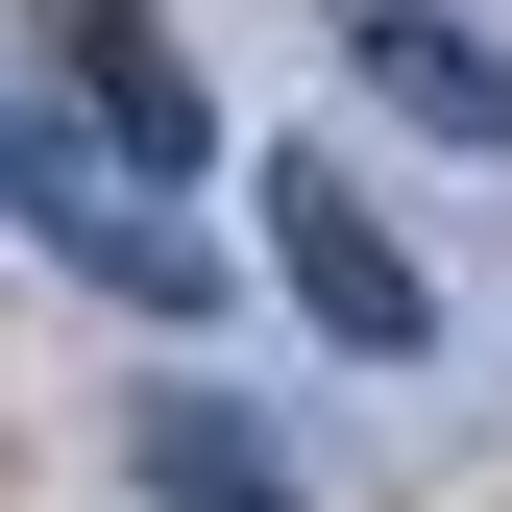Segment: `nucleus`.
Returning a JSON list of instances; mask_svg holds the SVG:
<instances>
[{"mask_svg":"<svg viewBox=\"0 0 512 512\" xmlns=\"http://www.w3.org/2000/svg\"><path fill=\"white\" fill-rule=\"evenodd\" d=\"M25 74H49V122H74L98 171H147V196L220 171V98H196V49H171V0H25Z\"/></svg>","mask_w":512,"mask_h":512,"instance_id":"obj_2","label":"nucleus"},{"mask_svg":"<svg viewBox=\"0 0 512 512\" xmlns=\"http://www.w3.org/2000/svg\"><path fill=\"white\" fill-rule=\"evenodd\" d=\"M317 25L366 49V98H415V122H488V147H512V74H488L464 25H439V0H317Z\"/></svg>","mask_w":512,"mask_h":512,"instance_id":"obj_5","label":"nucleus"},{"mask_svg":"<svg viewBox=\"0 0 512 512\" xmlns=\"http://www.w3.org/2000/svg\"><path fill=\"white\" fill-rule=\"evenodd\" d=\"M0 196H25V244H74V269H98L122 317H171V342H196V317L244 293V244H220V220H171L147 171H98V147H74V122H49V98L0 122Z\"/></svg>","mask_w":512,"mask_h":512,"instance_id":"obj_1","label":"nucleus"},{"mask_svg":"<svg viewBox=\"0 0 512 512\" xmlns=\"http://www.w3.org/2000/svg\"><path fill=\"white\" fill-rule=\"evenodd\" d=\"M269 293H293L342 366H415V342H439V269L391 244V196H366L342 147H269Z\"/></svg>","mask_w":512,"mask_h":512,"instance_id":"obj_3","label":"nucleus"},{"mask_svg":"<svg viewBox=\"0 0 512 512\" xmlns=\"http://www.w3.org/2000/svg\"><path fill=\"white\" fill-rule=\"evenodd\" d=\"M122 488H147V512H293V464H269L244 391H147V415H122Z\"/></svg>","mask_w":512,"mask_h":512,"instance_id":"obj_4","label":"nucleus"}]
</instances>
